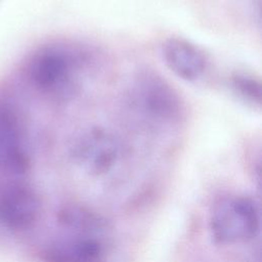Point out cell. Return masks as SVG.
Here are the masks:
<instances>
[{
    "label": "cell",
    "mask_w": 262,
    "mask_h": 262,
    "mask_svg": "<svg viewBox=\"0 0 262 262\" xmlns=\"http://www.w3.org/2000/svg\"><path fill=\"white\" fill-rule=\"evenodd\" d=\"M128 102L139 119L156 129L176 126L183 116L177 92L168 82L152 73L141 74L135 79Z\"/></svg>",
    "instance_id": "obj_2"
},
{
    "label": "cell",
    "mask_w": 262,
    "mask_h": 262,
    "mask_svg": "<svg viewBox=\"0 0 262 262\" xmlns=\"http://www.w3.org/2000/svg\"><path fill=\"white\" fill-rule=\"evenodd\" d=\"M232 86L235 91L246 100L252 103L260 104V83L253 76L248 74H235L232 77Z\"/></svg>",
    "instance_id": "obj_7"
},
{
    "label": "cell",
    "mask_w": 262,
    "mask_h": 262,
    "mask_svg": "<svg viewBox=\"0 0 262 262\" xmlns=\"http://www.w3.org/2000/svg\"><path fill=\"white\" fill-rule=\"evenodd\" d=\"M122 143L108 130L91 127L73 138L70 156L73 162L89 174L108 172L119 161Z\"/></svg>",
    "instance_id": "obj_4"
},
{
    "label": "cell",
    "mask_w": 262,
    "mask_h": 262,
    "mask_svg": "<svg viewBox=\"0 0 262 262\" xmlns=\"http://www.w3.org/2000/svg\"><path fill=\"white\" fill-rule=\"evenodd\" d=\"M162 56L170 71L188 82L201 79L208 67L203 50L182 38L166 40L162 45Z\"/></svg>",
    "instance_id": "obj_5"
},
{
    "label": "cell",
    "mask_w": 262,
    "mask_h": 262,
    "mask_svg": "<svg viewBox=\"0 0 262 262\" xmlns=\"http://www.w3.org/2000/svg\"><path fill=\"white\" fill-rule=\"evenodd\" d=\"M210 229L214 241L218 244L250 241L259 231L258 208L249 198H224L213 207Z\"/></svg>",
    "instance_id": "obj_3"
},
{
    "label": "cell",
    "mask_w": 262,
    "mask_h": 262,
    "mask_svg": "<svg viewBox=\"0 0 262 262\" xmlns=\"http://www.w3.org/2000/svg\"><path fill=\"white\" fill-rule=\"evenodd\" d=\"M80 59L72 49L51 45L36 52L28 64L31 85L40 93L67 98L78 87Z\"/></svg>",
    "instance_id": "obj_1"
},
{
    "label": "cell",
    "mask_w": 262,
    "mask_h": 262,
    "mask_svg": "<svg viewBox=\"0 0 262 262\" xmlns=\"http://www.w3.org/2000/svg\"><path fill=\"white\" fill-rule=\"evenodd\" d=\"M43 256L46 262H101L103 248L93 237H75L51 244Z\"/></svg>",
    "instance_id": "obj_6"
}]
</instances>
